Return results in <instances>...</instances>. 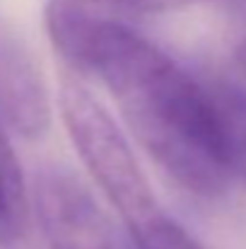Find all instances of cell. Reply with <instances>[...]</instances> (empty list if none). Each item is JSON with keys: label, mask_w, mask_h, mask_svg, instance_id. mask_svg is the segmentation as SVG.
I'll return each instance as SVG.
<instances>
[{"label": "cell", "mask_w": 246, "mask_h": 249, "mask_svg": "<svg viewBox=\"0 0 246 249\" xmlns=\"http://www.w3.org/2000/svg\"><path fill=\"white\" fill-rule=\"evenodd\" d=\"M53 49L106 85L135 141L183 191L217 198L230 189V148L203 75L128 24H97Z\"/></svg>", "instance_id": "1"}, {"label": "cell", "mask_w": 246, "mask_h": 249, "mask_svg": "<svg viewBox=\"0 0 246 249\" xmlns=\"http://www.w3.org/2000/svg\"><path fill=\"white\" fill-rule=\"evenodd\" d=\"M58 107L82 165L118 211L126 228L131 230L155 215L162 206L123 131L114 124L101 102L75 75H66L58 89Z\"/></svg>", "instance_id": "2"}, {"label": "cell", "mask_w": 246, "mask_h": 249, "mask_svg": "<svg viewBox=\"0 0 246 249\" xmlns=\"http://www.w3.org/2000/svg\"><path fill=\"white\" fill-rule=\"evenodd\" d=\"M34 211L49 249H123L89 186L68 167L36 172Z\"/></svg>", "instance_id": "3"}, {"label": "cell", "mask_w": 246, "mask_h": 249, "mask_svg": "<svg viewBox=\"0 0 246 249\" xmlns=\"http://www.w3.org/2000/svg\"><path fill=\"white\" fill-rule=\"evenodd\" d=\"M51 124V99L41 68L19 39L0 32V126L24 138Z\"/></svg>", "instance_id": "4"}, {"label": "cell", "mask_w": 246, "mask_h": 249, "mask_svg": "<svg viewBox=\"0 0 246 249\" xmlns=\"http://www.w3.org/2000/svg\"><path fill=\"white\" fill-rule=\"evenodd\" d=\"M227 0H49L46 2V32L51 44H61L68 36L97 24H128L135 27L145 17L181 12L191 7H220Z\"/></svg>", "instance_id": "5"}, {"label": "cell", "mask_w": 246, "mask_h": 249, "mask_svg": "<svg viewBox=\"0 0 246 249\" xmlns=\"http://www.w3.org/2000/svg\"><path fill=\"white\" fill-rule=\"evenodd\" d=\"M29 223V198L19 160L0 126V247L22 240Z\"/></svg>", "instance_id": "6"}, {"label": "cell", "mask_w": 246, "mask_h": 249, "mask_svg": "<svg viewBox=\"0 0 246 249\" xmlns=\"http://www.w3.org/2000/svg\"><path fill=\"white\" fill-rule=\"evenodd\" d=\"M210 87V94L215 99L234 177H242L246 181V87L234 80L220 78V75H203Z\"/></svg>", "instance_id": "7"}, {"label": "cell", "mask_w": 246, "mask_h": 249, "mask_svg": "<svg viewBox=\"0 0 246 249\" xmlns=\"http://www.w3.org/2000/svg\"><path fill=\"white\" fill-rule=\"evenodd\" d=\"M128 232L135 242V249H203L196 237L188 235L162 208Z\"/></svg>", "instance_id": "8"}, {"label": "cell", "mask_w": 246, "mask_h": 249, "mask_svg": "<svg viewBox=\"0 0 246 249\" xmlns=\"http://www.w3.org/2000/svg\"><path fill=\"white\" fill-rule=\"evenodd\" d=\"M222 10L246 27V0H227V2L222 5Z\"/></svg>", "instance_id": "9"}, {"label": "cell", "mask_w": 246, "mask_h": 249, "mask_svg": "<svg viewBox=\"0 0 246 249\" xmlns=\"http://www.w3.org/2000/svg\"><path fill=\"white\" fill-rule=\"evenodd\" d=\"M237 63H239L242 73L246 75V41H242V46L237 49Z\"/></svg>", "instance_id": "10"}]
</instances>
